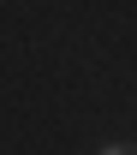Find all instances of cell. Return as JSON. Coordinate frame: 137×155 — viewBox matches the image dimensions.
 <instances>
[{
  "instance_id": "1",
  "label": "cell",
  "mask_w": 137,
  "mask_h": 155,
  "mask_svg": "<svg viewBox=\"0 0 137 155\" xmlns=\"http://www.w3.org/2000/svg\"><path fill=\"white\" fill-rule=\"evenodd\" d=\"M101 155H137V149H131V143H107Z\"/></svg>"
}]
</instances>
